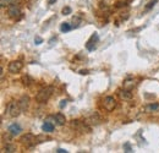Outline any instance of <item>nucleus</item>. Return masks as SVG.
<instances>
[{
	"label": "nucleus",
	"mask_w": 159,
	"mask_h": 153,
	"mask_svg": "<svg viewBox=\"0 0 159 153\" xmlns=\"http://www.w3.org/2000/svg\"><path fill=\"white\" fill-rule=\"evenodd\" d=\"M22 67H23V63L20 61V60L10 61L9 65H7V70H9V72H11V74H17V72H20L21 70H22Z\"/></svg>",
	"instance_id": "nucleus-7"
},
{
	"label": "nucleus",
	"mask_w": 159,
	"mask_h": 153,
	"mask_svg": "<svg viewBox=\"0 0 159 153\" xmlns=\"http://www.w3.org/2000/svg\"><path fill=\"white\" fill-rule=\"evenodd\" d=\"M36 140H37V137H36L34 135L26 134L20 138V142H21V145L25 146L26 148H30V147H32V146L36 143Z\"/></svg>",
	"instance_id": "nucleus-5"
},
{
	"label": "nucleus",
	"mask_w": 159,
	"mask_h": 153,
	"mask_svg": "<svg viewBox=\"0 0 159 153\" xmlns=\"http://www.w3.org/2000/svg\"><path fill=\"white\" fill-rule=\"evenodd\" d=\"M71 30H72V26H71L69 22H62L61 26H60V31H61L62 33H66V32H69V31H71Z\"/></svg>",
	"instance_id": "nucleus-16"
},
{
	"label": "nucleus",
	"mask_w": 159,
	"mask_h": 153,
	"mask_svg": "<svg viewBox=\"0 0 159 153\" xmlns=\"http://www.w3.org/2000/svg\"><path fill=\"white\" fill-rule=\"evenodd\" d=\"M71 126L77 129L81 132H89L91 131V128L88 126L87 121H81V120H72L71 121Z\"/></svg>",
	"instance_id": "nucleus-6"
},
{
	"label": "nucleus",
	"mask_w": 159,
	"mask_h": 153,
	"mask_svg": "<svg viewBox=\"0 0 159 153\" xmlns=\"http://www.w3.org/2000/svg\"><path fill=\"white\" fill-rule=\"evenodd\" d=\"M98 40H99L98 33H97V32H94V33L91 36V38L88 39V40H87V43H86V48H87V50H89V52L94 50V49L97 48V43H98Z\"/></svg>",
	"instance_id": "nucleus-8"
},
{
	"label": "nucleus",
	"mask_w": 159,
	"mask_h": 153,
	"mask_svg": "<svg viewBox=\"0 0 159 153\" xmlns=\"http://www.w3.org/2000/svg\"><path fill=\"white\" fill-rule=\"evenodd\" d=\"M7 131H9V134L11 135V136H19L21 134V131H22V128L20 126V124L14 123V124H11L9 126Z\"/></svg>",
	"instance_id": "nucleus-9"
},
{
	"label": "nucleus",
	"mask_w": 159,
	"mask_h": 153,
	"mask_svg": "<svg viewBox=\"0 0 159 153\" xmlns=\"http://www.w3.org/2000/svg\"><path fill=\"white\" fill-rule=\"evenodd\" d=\"M66 104H67V100H66V99L61 100V103H60V108H64V107H65Z\"/></svg>",
	"instance_id": "nucleus-25"
},
{
	"label": "nucleus",
	"mask_w": 159,
	"mask_h": 153,
	"mask_svg": "<svg viewBox=\"0 0 159 153\" xmlns=\"http://www.w3.org/2000/svg\"><path fill=\"white\" fill-rule=\"evenodd\" d=\"M6 114L9 115L10 118H17L22 112V108L20 105V102H16V100H11L7 103L6 105V109H5Z\"/></svg>",
	"instance_id": "nucleus-1"
},
{
	"label": "nucleus",
	"mask_w": 159,
	"mask_h": 153,
	"mask_svg": "<svg viewBox=\"0 0 159 153\" xmlns=\"http://www.w3.org/2000/svg\"><path fill=\"white\" fill-rule=\"evenodd\" d=\"M157 1H158V0H152V1H151V2H149L147 6H146V10H149V9H152V7L156 5V2H157Z\"/></svg>",
	"instance_id": "nucleus-21"
},
{
	"label": "nucleus",
	"mask_w": 159,
	"mask_h": 153,
	"mask_svg": "<svg viewBox=\"0 0 159 153\" xmlns=\"http://www.w3.org/2000/svg\"><path fill=\"white\" fill-rule=\"evenodd\" d=\"M42 130H43L44 132H53V130H54V124H52L49 120H47V121L42 125Z\"/></svg>",
	"instance_id": "nucleus-14"
},
{
	"label": "nucleus",
	"mask_w": 159,
	"mask_h": 153,
	"mask_svg": "<svg viewBox=\"0 0 159 153\" xmlns=\"http://www.w3.org/2000/svg\"><path fill=\"white\" fill-rule=\"evenodd\" d=\"M52 118L54 119L55 124H57V125H59V126L65 125V123H66V118H65V115L61 114V113H57V114L52 115Z\"/></svg>",
	"instance_id": "nucleus-10"
},
{
	"label": "nucleus",
	"mask_w": 159,
	"mask_h": 153,
	"mask_svg": "<svg viewBox=\"0 0 159 153\" xmlns=\"http://www.w3.org/2000/svg\"><path fill=\"white\" fill-rule=\"evenodd\" d=\"M135 81L132 78H127L125 82H124V88H127V90H132L135 87Z\"/></svg>",
	"instance_id": "nucleus-17"
},
{
	"label": "nucleus",
	"mask_w": 159,
	"mask_h": 153,
	"mask_svg": "<svg viewBox=\"0 0 159 153\" xmlns=\"http://www.w3.org/2000/svg\"><path fill=\"white\" fill-rule=\"evenodd\" d=\"M118 95L120 96L121 99H131V98H132V92H131V90H127V88L120 90L119 92H118Z\"/></svg>",
	"instance_id": "nucleus-12"
},
{
	"label": "nucleus",
	"mask_w": 159,
	"mask_h": 153,
	"mask_svg": "<svg viewBox=\"0 0 159 153\" xmlns=\"http://www.w3.org/2000/svg\"><path fill=\"white\" fill-rule=\"evenodd\" d=\"M55 1H57V0H49V1H48V4H49V5H53Z\"/></svg>",
	"instance_id": "nucleus-27"
},
{
	"label": "nucleus",
	"mask_w": 159,
	"mask_h": 153,
	"mask_svg": "<svg viewBox=\"0 0 159 153\" xmlns=\"http://www.w3.org/2000/svg\"><path fill=\"white\" fill-rule=\"evenodd\" d=\"M52 95H53V87H50V86L43 87L36 95V100L38 103H47L49 100V98L52 97Z\"/></svg>",
	"instance_id": "nucleus-2"
},
{
	"label": "nucleus",
	"mask_w": 159,
	"mask_h": 153,
	"mask_svg": "<svg viewBox=\"0 0 159 153\" xmlns=\"http://www.w3.org/2000/svg\"><path fill=\"white\" fill-rule=\"evenodd\" d=\"M19 102H20V105H21V108H22V112L27 110V108H28V105H30V97L22 96Z\"/></svg>",
	"instance_id": "nucleus-13"
},
{
	"label": "nucleus",
	"mask_w": 159,
	"mask_h": 153,
	"mask_svg": "<svg viewBox=\"0 0 159 153\" xmlns=\"http://www.w3.org/2000/svg\"><path fill=\"white\" fill-rule=\"evenodd\" d=\"M124 148H125V152H132L130 143H125V145H124Z\"/></svg>",
	"instance_id": "nucleus-23"
},
{
	"label": "nucleus",
	"mask_w": 159,
	"mask_h": 153,
	"mask_svg": "<svg viewBox=\"0 0 159 153\" xmlns=\"http://www.w3.org/2000/svg\"><path fill=\"white\" fill-rule=\"evenodd\" d=\"M103 108L107 110V112H113L115 108H116V104H118V102H116V99L114 98L113 96H107L104 99H103Z\"/></svg>",
	"instance_id": "nucleus-3"
},
{
	"label": "nucleus",
	"mask_w": 159,
	"mask_h": 153,
	"mask_svg": "<svg viewBox=\"0 0 159 153\" xmlns=\"http://www.w3.org/2000/svg\"><path fill=\"white\" fill-rule=\"evenodd\" d=\"M57 152L58 153H66L67 151H66V150H64V148H58V150H57Z\"/></svg>",
	"instance_id": "nucleus-26"
},
{
	"label": "nucleus",
	"mask_w": 159,
	"mask_h": 153,
	"mask_svg": "<svg viewBox=\"0 0 159 153\" xmlns=\"http://www.w3.org/2000/svg\"><path fill=\"white\" fill-rule=\"evenodd\" d=\"M21 81H22V83H23L25 86H31V85L34 82V81H33V78H32V77H30L28 75H26V76H22Z\"/></svg>",
	"instance_id": "nucleus-19"
},
{
	"label": "nucleus",
	"mask_w": 159,
	"mask_h": 153,
	"mask_svg": "<svg viewBox=\"0 0 159 153\" xmlns=\"http://www.w3.org/2000/svg\"><path fill=\"white\" fill-rule=\"evenodd\" d=\"M147 113H153V112H159V103H151L146 107Z\"/></svg>",
	"instance_id": "nucleus-15"
},
{
	"label": "nucleus",
	"mask_w": 159,
	"mask_h": 153,
	"mask_svg": "<svg viewBox=\"0 0 159 153\" xmlns=\"http://www.w3.org/2000/svg\"><path fill=\"white\" fill-rule=\"evenodd\" d=\"M100 123H102V119H100V116L98 114L91 115V116L87 119V124H88V125H99Z\"/></svg>",
	"instance_id": "nucleus-11"
},
{
	"label": "nucleus",
	"mask_w": 159,
	"mask_h": 153,
	"mask_svg": "<svg viewBox=\"0 0 159 153\" xmlns=\"http://www.w3.org/2000/svg\"><path fill=\"white\" fill-rule=\"evenodd\" d=\"M34 43H36L37 45H38V44H42V43H43V39L40 38V37H36V38H34Z\"/></svg>",
	"instance_id": "nucleus-24"
},
{
	"label": "nucleus",
	"mask_w": 159,
	"mask_h": 153,
	"mask_svg": "<svg viewBox=\"0 0 159 153\" xmlns=\"http://www.w3.org/2000/svg\"><path fill=\"white\" fill-rule=\"evenodd\" d=\"M12 1H14V0H0V4H1V6H5V5L12 4Z\"/></svg>",
	"instance_id": "nucleus-22"
},
{
	"label": "nucleus",
	"mask_w": 159,
	"mask_h": 153,
	"mask_svg": "<svg viewBox=\"0 0 159 153\" xmlns=\"http://www.w3.org/2000/svg\"><path fill=\"white\" fill-rule=\"evenodd\" d=\"M7 15L9 17L14 20H19L21 17V9L16 4H10L7 5Z\"/></svg>",
	"instance_id": "nucleus-4"
},
{
	"label": "nucleus",
	"mask_w": 159,
	"mask_h": 153,
	"mask_svg": "<svg viewBox=\"0 0 159 153\" xmlns=\"http://www.w3.org/2000/svg\"><path fill=\"white\" fill-rule=\"evenodd\" d=\"M16 146L15 145H11V143H7L6 146H4L2 148V152H7V153H12V152H16Z\"/></svg>",
	"instance_id": "nucleus-18"
},
{
	"label": "nucleus",
	"mask_w": 159,
	"mask_h": 153,
	"mask_svg": "<svg viewBox=\"0 0 159 153\" xmlns=\"http://www.w3.org/2000/svg\"><path fill=\"white\" fill-rule=\"evenodd\" d=\"M71 12H72V10H71V7H69V6H66V7L62 9V15H70Z\"/></svg>",
	"instance_id": "nucleus-20"
}]
</instances>
